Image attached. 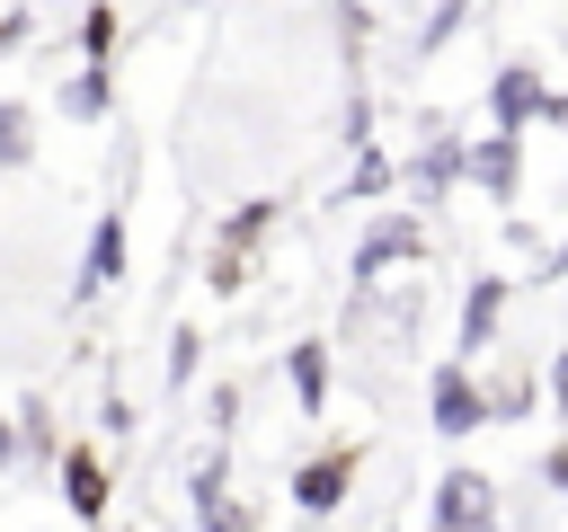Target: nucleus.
I'll return each mask as SVG.
<instances>
[{"label":"nucleus","mask_w":568,"mask_h":532,"mask_svg":"<svg viewBox=\"0 0 568 532\" xmlns=\"http://www.w3.org/2000/svg\"><path fill=\"white\" fill-rule=\"evenodd\" d=\"M488 514H497V488L479 470H453L444 497H435V523H488Z\"/></svg>","instance_id":"1"},{"label":"nucleus","mask_w":568,"mask_h":532,"mask_svg":"<svg viewBox=\"0 0 568 532\" xmlns=\"http://www.w3.org/2000/svg\"><path fill=\"white\" fill-rule=\"evenodd\" d=\"M435 426H444V434H470V426H479V390H470L453 364L435 372Z\"/></svg>","instance_id":"2"},{"label":"nucleus","mask_w":568,"mask_h":532,"mask_svg":"<svg viewBox=\"0 0 568 532\" xmlns=\"http://www.w3.org/2000/svg\"><path fill=\"white\" fill-rule=\"evenodd\" d=\"M115 266H124V222L106 213V222H98V239H89V275H80V284L98 293V284H115Z\"/></svg>","instance_id":"3"},{"label":"nucleus","mask_w":568,"mask_h":532,"mask_svg":"<svg viewBox=\"0 0 568 532\" xmlns=\"http://www.w3.org/2000/svg\"><path fill=\"white\" fill-rule=\"evenodd\" d=\"M408 248H417V222H382V231L355 248V275H373L382 257H408Z\"/></svg>","instance_id":"4"},{"label":"nucleus","mask_w":568,"mask_h":532,"mask_svg":"<svg viewBox=\"0 0 568 532\" xmlns=\"http://www.w3.org/2000/svg\"><path fill=\"white\" fill-rule=\"evenodd\" d=\"M532 106H541V89H532V71H524V62H515V71H506V80H497V124H524V115H532Z\"/></svg>","instance_id":"5"},{"label":"nucleus","mask_w":568,"mask_h":532,"mask_svg":"<svg viewBox=\"0 0 568 532\" xmlns=\"http://www.w3.org/2000/svg\"><path fill=\"white\" fill-rule=\"evenodd\" d=\"M470 168H479V177H488V186L506 195V186H515V124H497V142H488V151H479Z\"/></svg>","instance_id":"6"},{"label":"nucleus","mask_w":568,"mask_h":532,"mask_svg":"<svg viewBox=\"0 0 568 532\" xmlns=\"http://www.w3.org/2000/svg\"><path fill=\"white\" fill-rule=\"evenodd\" d=\"M337 488H346V461H320V470H302V505H311V514H328V505H337Z\"/></svg>","instance_id":"7"},{"label":"nucleus","mask_w":568,"mask_h":532,"mask_svg":"<svg viewBox=\"0 0 568 532\" xmlns=\"http://www.w3.org/2000/svg\"><path fill=\"white\" fill-rule=\"evenodd\" d=\"M497 301H506L497 284H479V293H470V319H462V346H479V337H488V319H497Z\"/></svg>","instance_id":"8"},{"label":"nucleus","mask_w":568,"mask_h":532,"mask_svg":"<svg viewBox=\"0 0 568 532\" xmlns=\"http://www.w3.org/2000/svg\"><path fill=\"white\" fill-rule=\"evenodd\" d=\"M293 381H302V408H320V381H328V364H320V346H302V355H293Z\"/></svg>","instance_id":"9"},{"label":"nucleus","mask_w":568,"mask_h":532,"mask_svg":"<svg viewBox=\"0 0 568 532\" xmlns=\"http://www.w3.org/2000/svg\"><path fill=\"white\" fill-rule=\"evenodd\" d=\"M62 98H71V115H98V106H106V80H98V71H80Z\"/></svg>","instance_id":"10"},{"label":"nucleus","mask_w":568,"mask_h":532,"mask_svg":"<svg viewBox=\"0 0 568 532\" xmlns=\"http://www.w3.org/2000/svg\"><path fill=\"white\" fill-rule=\"evenodd\" d=\"M0 160H27V106H0Z\"/></svg>","instance_id":"11"},{"label":"nucleus","mask_w":568,"mask_h":532,"mask_svg":"<svg viewBox=\"0 0 568 532\" xmlns=\"http://www.w3.org/2000/svg\"><path fill=\"white\" fill-rule=\"evenodd\" d=\"M71 505H80V514H98V470H89V461H71Z\"/></svg>","instance_id":"12"},{"label":"nucleus","mask_w":568,"mask_h":532,"mask_svg":"<svg viewBox=\"0 0 568 532\" xmlns=\"http://www.w3.org/2000/svg\"><path fill=\"white\" fill-rule=\"evenodd\" d=\"M550 479H559V488H568V443H559V452H550Z\"/></svg>","instance_id":"13"},{"label":"nucleus","mask_w":568,"mask_h":532,"mask_svg":"<svg viewBox=\"0 0 568 532\" xmlns=\"http://www.w3.org/2000/svg\"><path fill=\"white\" fill-rule=\"evenodd\" d=\"M550 381H559V408H568V355H559V372H550Z\"/></svg>","instance_id":"14"},{"label":"nucleus","mask_w":568,"mask_h":532,"mask_svg":"<svg viewBox=\"0 0 568 532\" xmlns=\"http://www.w3.org/2000/svg\"><path fill=\"white\" fill-rule=\"evenodd\" d=\"M0 470H9V426H0Z\"/></svg>","instance_id":"15"}]
</instances>
